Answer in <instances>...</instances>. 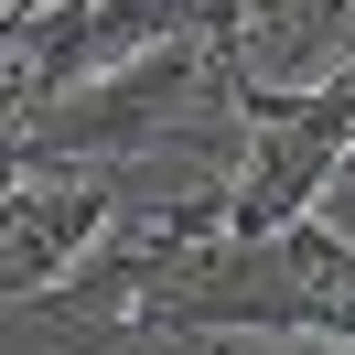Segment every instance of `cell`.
Returning a JSON list of instances; mask_svg holds the SVG:
<instances>
[{
  "instance_id": "obj_1",
  "label": "cell",
  "mask_w": 355,
  "mask_h": 355,
  "mask_svg": "<svg viewBox=\"0 0 355 355\" xmlns=\"http://www.w3.org/2000/svg\"><path fill=\"white\" fill-rule=\"evenodd\" d=\"M22 11H65V0H22ZM22 11H11V22H22Z\"/></svg>"
}]
</instances>
